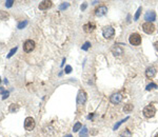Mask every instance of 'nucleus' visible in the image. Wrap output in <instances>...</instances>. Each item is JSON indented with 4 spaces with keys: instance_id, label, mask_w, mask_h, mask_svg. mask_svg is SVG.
<instances>
[{
    "instance_id": "obj_1",
    "label": "nucleus",
    "mask_w": 158,
    "mask_h": 137,
    "mask_svg": "<svg viewBox=\"0 0 158 137\" xmlns=\"http://www.w3.org/2000/svg\"><path fill=\"white\" fill-rule=\"evenodd\" d=\"M142 113H143L145 117H147V118H152L153 116L156 114V109L153 105H149L143 109Z\"/></svg>"
},
{
    "instance_id": "obj_2",
    "label": "nucleus",
    "mask_w": 158,
    "mask_h": 137,
    "mask_svg": "<svg viewBox=\"0 0 158 137\" xmlns=\"http://www.w3.org/2000/svg\"><path fill=\"white\" fill-rule=\"evenodd\" d=\"M129 41L132 46H139L140 43H141V36H140L138 33H133V34L130 35Z\"/></svg>"
},
{
    "instance_id": "obj_3",
    "label": "nucleus",
    "mask_w": 158,
    "mask_h": 137,
    "mask_svg": "<svg viewBox=\"0 0 158 137\" xmlns=\"http://www.w3.org/2000/svg\"><path fill=\"white\" fill-rule=\"evenodd\" d=\"M102 35L105 39H112L115 35V30L112 27H105L102 30Z\"/></svg>"
},
{
    "instance_id": "obj_4",
    "label": "nucleus",
    "mask_w": 158,
    "mask_h": 137,
    "mask_svg": "<svg viewBox=\"0 0 158 137\" xmlns=\"http://www.w3.org/2000/svg\"><path fill=\"white\" fill-rule=\"evenodd\" d=\"M142 30L145 34H152L155 31V25L152 22H145L142 24Z\"/></svg>"
},
{
    "instance_id": "obj_5",
    "label": "nucleus",
    "mask_w": 158,
    "mask_h": 137,
    "mask_svg": "<svg viewBox=\"0 0 158 137\" xmlns=\"http://www.w3.org/2000/svg\"><path fill=\"white\" fill-rule=\"evenodd\" d=\"M24 128L27 131H32L35 128V120L32 118V117H27L24 120Z\"/></svg>"
},
{
    "instance_id": "obj_6",
    "label": "nucleus",
    "mask_w": 158,
    "mask_h": 137,
    "mask_svg": "<svg viewBox=\"0 0 158 137\" xmlns=\"http://www.w3.org/2000/svg\"><path fill=\"white\" fill-rule=\"evenodd\" d=\"M34 48H35V41H33V40H31V39H29V40H27L25 42H24V44H23L24 52L29 53V52H32Z\"/></svg>"
},
{
    "instance_id": "obj_7",
    "label": "nucleus",
    "mask_w": 158,
    "mask_h": 137,
    "mask_svg": "<svg viewBox=\"0 0 158 137\" xmlns=\"http://www.w3.org/2000/svg\"><path fill=\"white\" fill-rule=\"evenodd\" d=\"M86 101V94L84 91H79L77 95V105H84V102Z\"/></svg>"
},
{
    "instance_id": "obj_8",
    "label": "nucleus",
    "mask_w": 158,
    "mask_h": 137,
    "mask_svg": "<svg viewBox=\"0 0 158 137\" xmlns=\"http://www.w3.org/2000/svg\"><path fill=\"white\" fill-rule=\"evenodd\" d=\"M110 100L114 105H118V103H120L121 100H122V94H121V93H115V94H113L112 96H111Z\"/></svg>"
},
{
    "instance_id": "obj_9",
    "label": "nucleus",
    "mask_w": 158,
    "mask_h": 137,
    "mask_svg": "<svg viewBox=\"0 0 158 137\" xmlns=\"http://www.w3.org/2000/svg\"><path fill=\"white\" fill-rule=\"evenodd\" d=\"M107 13V8L105 6H99L95 10V15L98 17L105 16Z\"/></svg>"
},
{
    "instance_id": "obj_10",
    "label": "nucleus",
    "mask_w": 158,
    "mask_h": 137,
    "mask_svg": "<svg viewBox=\"0 0 158 137\" xmlns=\"http://www.w3.org/2000/svg\"><path fill=\"white\" fill-rule=\"evenodd\" d=\"M156 19V13L154 11L147 12L145 15V20H147V22H153Z\"/></svg>"
},
{
    "instance_id": "obj_11",
    "label": "nucleus",
    "mask_w": 158,
    "mask_h": 137,
    "mask_svg": "<svg viewBox=\"0 0 158 137\" xmlns=\"http://www.w3.org/2000/svg\"><path fill=\"white\" fill-rule=\"evenodd\" d=\"M156 73H157L156 67H147V71H145V75H147V78H153L156 75Z\"/></svg>"
},
{
    "instance_id": "obj_12",
    "label": "nucleus",
    "mask_w": 158,
    "mask_h": 137,
    "mask_svg": "<svg viewBox=\"0 0 158 137\" xmlns=\"http://www.w3.org/2000/svg\"><path fill=\"white\" fill-rule=\"evenodd\" d=\"M52 6V1L50 0H44V1H41L40 4H39V8L40 10H48V8Z\"/></svg>"
},
{
    "instance_id": "obj_13",
    "label": "nucleus",
    "mask_w": 158,
    "mask_h": 137,
    "mask_svg": "<svg viewBox=\"0 0 158 137\" xmlns=\"http://www.w3.org/2000/svg\"><path fill=\"white\" fill-rule=\"evenodd\" d=\"M112 53L114 54L115 56H120L121 54H123V48H121V46H116L115 44V46L112 48Z\"/></svg>"
},
{
    "instance_id": "obj_14",
    "label": "nucleus",
    "mask_w": 158,
    "mask_h": 137,
    "mask_svg": "<svg viewBox=\"0 0 158 137\" xmlns=\"http://www.w3.org/2000/svg\"><path fill=\"white\" fill-rule=\"evenodd\" d=\"M83 29H84V31H86V33H90V32H92V31H94V29H95V24H94L93 22H88V23L83 25Z\"/></svg>"
},
{
    "instance_id": "obj_15",
    "label": "nucleus",
    "mask_w": 158,
    "mask_h": 137,
    "mask_svg": "<svg viewBox=\"0 0 158 137\" xmlns=\"http://www.w3.org/2000/svg\"><path fill=\"white\" fill-rule=\"evenodd\" d=\"M133 109H134L133 105H131V103H126V105H124V107H123V111L126 112V113H130V112L133 111Z\"/></svg>"
},
{
    "instance_id": "obj_16",
    "label": "nucleus",
    "mask_w": 158,
    "mask_h": 137,
    "mask_svg": "<svg viewBox=\"0 0 158 137\" xmlns=\"http://www.w3.org/2000/svg\"><path fill=\"white\" fill-rule=\"evenodd\" d=\"M88 128H86V126H83L80 132V134H79V137H88Z\"/></svg>"
},
{
    "instance_id": "obj_17",
    "label": "nucleus",
    "mask_w": 158,
    "mask_h": 137,
    "mask_svg": "<svg viewBox=\"0 0 158 137\" xmlns=\"http://www.w3.org/2000/svg\"><path fill=\"white\" fill-rule=\"evenodd\" d=\"M120 137H132V132L129 129H126L121 133Z\"/></svg>"
},
{
    "instance_id": "obj_18",
    "label": "nucleus",
    "mask_w": 158,
    "mask_h": 137,
    "mask_svg": "<svg viewBox=\"0 0 158 137\" xmlns=\"http://www.w3.org/2000/svg\"><path fill=\"white\" fill-rule=\"evenodd\" d=\"M129 118H130V117H126V118H124V119H122V120H120V121H118L117 124H115V126H114V130H117V129H118V128H119V126H121V124H123V122H126V120H129Z\"/></svg>"
},
{
    "instance_id": "obj_19",
    "label": "nucleus",
    "mask_w": 158,
    "mask_h": 137,
    "mask_svg": "<svg viewBox=\"0 0 158 137\" xmlns=\"http://www.w3.org/2000/svg\"><path fill=\"white\" fill-rule=\"evenodd\" d=\"M82 128V124H80V122H76L75 124H74V128H73V131L74 132H78L79 130Z\"/></svg>"
},
{
    "instance_id": "obj_20",
    "label": "nucleus",
    "mask_w": 158,
    "mask_h": 137,
    "mask_svg": "<svg viewBox=\"0 0 158 137\" xmlns=\"http://www.w3.org/2000/svg\"><path fill=\"white\" fill-rule=\"evenodd\" d=\"M158 86L156 84H150L147 86V91H151V90H154V89H157Z\"/></svg>"
},
{
    "instance_id": "obj_21",
    "label": "nucleus",
    "mask_w": 158,
    "mask_h": 137,
    "mask_svg": "<svg viewBox=\"0 0 158 137\" xmlns=\"http://www.w3.org/2000/svg\"><path fill=\"white\" fill-rule=\"evenodd\" d=\"M140 13H141V8H138V10H137L136 14H135V16H134V21L138 20V18H139L140 16Z\"/></svg>"
},
{
    "instance_id": "obj_22",
    "label": "nucleus",
    "mask_w": 158,
    "mask_h": 137,
    "mask_svg": "<svg viewBox=\"0 0 158 137\" xmlns=\"http://www.w3.org/2000/svg\"><path fill=\"white\" fill-rule=\"evenodd\" d=\"M27 25V21L25 20V21H23V22H20V23L17 25V27H18L19 30H21V29H23V27H25Z\"/></svg>"
},
{
    "instance_id": "obj_23",
    "label": "nucleus",
    "mask_w": 158,
    "mask_h": 137,
    "mask_svg": "<svg viewBox=\"0 0 158 137\" xmlns=\"http://www.w3.org/2000/svg\"><path fill=\"white\" fill-rule=\"evenodd\" d=\"M90 46H91V43L88 42V41H86V42H84V44L82 46V50L83 51H88Z\"/></svg>"
},
{
    "instance_id": "obj_24",
    "label": "nucleus",
    "mask_w": 158,
    "mask_h": 137,
    "mask_svg": "<svg viewBox=\"0 0 158 137\" xmlns=\"http://www.w3.org/2000/svg\"><path fill=\"white\" fill-rule=\"evenodd\" d=\"M69 6V3H67V2H63L62 4H60L59 6V10H65V8Z\"/></svg>"
},
{
    "instance_id": "obj_25",
    "label": "nucleus",
    "mask_w": 158,
    "mask_h": 137,
    "mask_svg": "<svg viewBox=\"0 0 158 137\" xmlns=\"http://www.w3.org/2000/svg\"><path fill=\"white\" fill-rule=\"evenodd\" d=\"M16 51H17V48H12L11 51H10V53H8V57L10 58V57H12L14 55V54L16 53Z\"/></svg>"
},
{
    "instance_id": "obj_26",
    "label": "nucleus",
    "mask_w": 158,
    "mask_h": 137,
    "mask_svg": "<svg viewBox=\"0 0 158 137\" xmlns=\"http://www.w3.org/2000/svg\"><path fill=\"white\" fill-rule=\"evenodd\" d=\"M65 72L67 73V74H70V73L72 72V67H71V65H67V67H65Z\"/></svg>"
},
{
    "instance_id": "obj_27",
    "label": "nucleus",
    "mask_w": 158,
    "mask_h": 137,
    "mask_svg": "<svg viewBox=\"0 0 158 137\" xmlns=\"http://www.w3.org/2000/svg\"><path fill=\"white\" fill-rule=\"evenodd\" d=\"M13 3H14L13 0H8V1H6V8H11V6H13Z\"/></svg>"
},
{
    "instance_id": "obj_28",
    "label": "nucleus",
    "mask_w": 158,
    "mask_h": 137,
    "mask_svg": "<svg viewBox=\"0 0 158 137\" xmlns=\"http://www.w3.org/2000/svg\"><path fill=\"white\" fill-rule=\"evenodd\" d=\"M86 8V3H84L83 6H81V10H82V11H84Z\"/></svg>"
},
{
    "instance_id": "obj_29",
    "label": "nucleus",
    "mask_w": 158,
    "mask_h": 137,
    "mask_svg": "<svg viewBox=\"0 0 158 137\" xmlns=\"http://www.w3.org/2000/svg\"><path fill=\"white\" fill-rule=\"evenodd\" d=\"M154 46H155V48L158 51V41H156V42L154 43Z\"/></svg>"
},
{
    "instance_id": "obj_30",
    "label": "nucleus",
    "mask_w": 158,
    "mask_h": 137,
    "mask_svg": "<svg viewBox=\"0 0 158 137\" xmlns=\"http://www.w3.org/2000/svg\"><path fill=\"white\" fill-rule=\"evenodd\" d=\"M65 137H73L72 135H67V136H65Z\"/></svg>"
},
{
    "instance_id": "obj_31",
    "label": "nucleus",
    "mask_w": 158,
    "mask_h": 137,
    "mask_svg": "<svg viewBox=\"0 0 158 137\" xmlns=\"http://www.w3.org/2000/svg\"><path fill=\"white\" fill-rule=\"evenodd\" d=\"M155 137H158V133H157V134L155 135Z\"/></svg>"
},
{
    "instance_id": "obj_32",
    "label": "nucleus",
    "mask_w": 158,
    "mask_h": 137,
    "mask_svg": "<svg viewBox=\"0 0 158 137\" xmlns=\"http://www.w3.org/2000/svg\"><path fill=\"white\" fill-rule=\"evenodd\" d=\"M0 82H1V80H0Z\"/></svg>"
}]
</instances>
